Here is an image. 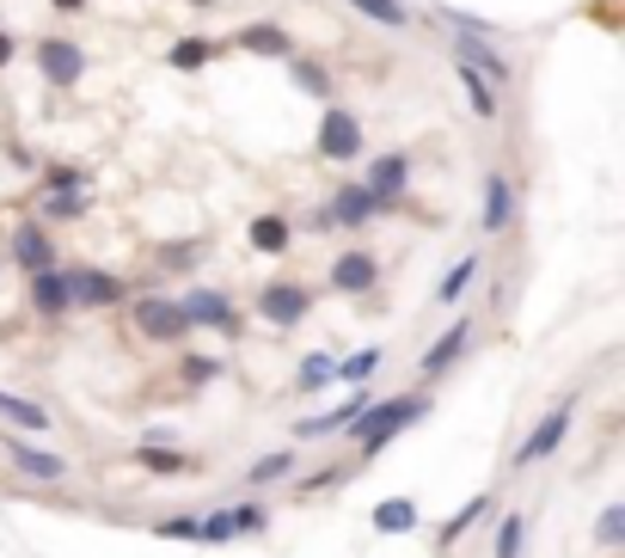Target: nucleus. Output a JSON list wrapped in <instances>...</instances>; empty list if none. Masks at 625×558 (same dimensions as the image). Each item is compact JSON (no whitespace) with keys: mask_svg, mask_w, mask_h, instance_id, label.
I'll return each instance as SVG.
<instances>
[{"mask_svg":"<svg viewBox=\"0 0 625 558\" xmlns=\"http://www.w3.org/2000/svg\"><path fill=\"white\" fill-rule=\"evenodd\" d=\"M424 412H429V399H424V393H393V399H368V412H362L356 424H350V430H356V448H362V454H381L386 442L399 436V430H412V424H417V417H424Z\"/></svg>","mask_w":625,"mask_h":558,"instance_id":"obj_1","label":"nucleus"},{"mask_svg":"<svg viewBox=\"0 0 625 558\" xmlns=\"http://www.w3.org/2000/svg\"><path fill=\"white\" fill-rule=\"evenodd\" d=\"M571 412H576V399H559V405H552V412H545L540 424L521 436V448L509 454V466H521V473H528V466L552 461V454L564 448V436H571Z\"/></svg>","mask_w":625,"mask_h":558,"instance_id":"obj_2","label":"nucleus"},{"mask_svg":"<svg viewBox=\"0 0 625 558\" xmlns=\"http://www.w3.org/2000/svg\"><path fill=\"white\" fill-rule=\"evenodd\" d=\"M135 332L154 338V344H185L190 319L178 301H166V294H147V301H135Z\"/></svg>","mask_w":625,"mask_h":558,"instance_id":"obj_3","label":"nucleus"},{"mask_svg":"<svg viewBox=\"0 0 625 558\" xmlns=\"http://www.w3.org/2000/svg\"><path fill=\"white\" fill-rule=\"evenodd\" d=\"M374 215H381V203L368 197V185H344L332 190L325 209H313V227H368Z\"/></svg>","mask_w":625,"mask_h":558,"instance_id":"obj_4","label":"nucleus"},{"mask_svg":"<svg viewBox=\"0 0 625 558\" xmlns=\"http://www.w3.org/2000/svg\"><path fill=\"white\" fill-rule=\"evenodd\" d=\"M38 74L50 80V86H81L86 80V50L67 38H43L38 43Z\"/></svg>","mask_w":625,"mask_h":558,"instance_id":"obj_5","label":"nucleus"},{"mask_svg":"<svg viewBox=\"0 0 625 558\" xmlns=\"http://www.w3.org/2000/svg\"><path fill=\"white\" fill-rule=\"evenodd\" d=\"M67 277V307H117V301H129V289H123L111 270H62Z\"/></svg>","mask_w":625,"mask_h":558,"instance_id":"obj_6","label":"nucleus"},{"mask_svg":"<svg viewBox=\"0 0 625 558\" xmlns=\"http://www.w3.org/2000/svg\"><path fill=\"white\" fill-rule=\"evenodd\" d=\"M320 154L325 159H356L362 154V123L350 117L344 105H325V117H320Z\"/></svg>","mask_w":625,"mask_h":558,"instance_id":"obj_7","label":"nucleus"},{"mask_svg":"<svg viewBox=\"0 0 625 558\" xmlns=\"http://www.w3.org/2000/svg\"><path fill=\"white\" fill-rule=\"evenodd\" d=\"M264 528V509L258 504H227V509H215V516H202V528H197V540H209V546H227V540H240V534H258Z\"/></svg>","mask_w":625,"mask_h":558,"instance_id":"obj_8","label":"nucleus"},{"mask_svg":"<svg viewBox=\"0 0 625 558\" xmlns=\"http://www.w3.org/2000/svg\"><path fill=\"white\" fill-rule=\"evenodd\" d=\"M178 307H185V319H190V326H215V332H240V313H233V301H227L221 289H190Z\"/></svg>","mask_w":625,"mask_h":558,"instance_id":"obj_9","label":"nucleus"},{"mask_svg":"<svg viewBox=\"0 0 625 558\" xmlns=\"http://www.w3.org/2000/svg\"><path fill=\"white\" fill-rule=\"evenodd\" d=\"M306 307H313V301H306L301 282H270V289L258 294V313H264L270 326H301Z\"/></svg>","mask_w":625,"mask_h":558,"instance_id":"obj_10","label":"nucleus"},{"mask_svg":"<svg viewBox=\"0 0 625 558\" xmlns=\"http://www.w3.org/2000/svg\"><path fill=\"white\" fill-rule=\"evenodd\" d=\"M405 185H412V159L405 154H381L368 173V197L381 203V209H393V203L405 197Z\"/></svg>","mask_w":625,"mask_h":558,"instance_id":"obj_11","label":"nucleus"},{"mask_svg":"<svg viewBox=\"0 0 625 558\" xmlns=\"http://www.w3.org/2000/svg\"><path fill=\"white\" fill-rule=\"evenodd\" d=\"M0 448L13 454V466L25 478H43V485H55V478H67V461L62 454H50V448H31V442H19V436H7Z\"/></svg>","mask_w":625,"mask_h":558,"instance_id":"obj_12","label":"nucleus"},{"mask_svg":"<svg viewBox=\"0 0 625 558\" xmlns=\"http://www.w3.org/2000/svg\"><path fill=\"white\" fill-rule=\"evenodd\" d=\"M374 282H381V258L374 252H344L332 265V289L337 294H368Z\"/></svg>","mask_w":625,"mask_h":558,"instance_id":"obj_13","label":"nucleus"},{"mask_svg":"<svg viewBox=\"0 0 625 558\" xmlns=\"http://www.w3.org/2000/svg\"><path fill=\"white\" fill-rule=\"evenodd\" d=\"M466 344H472V319H454L448 332H441L436 344H429L424 356H417V374H441V369H454Z\"/></svg>","mask_w":625,"mask_h":558,"instance_id":"obj_14","label":"nucleus"},{"mask_svg":"<svg viewBox=\"0 0 625 558\" xmlns=\"http://www.w3.org/2000/svg\"><path fill=\"white\" fill-rule=\"evenodd\" d=\"M515 209H521L515 185H509L503 173H491V178H485V215H479V227H485V234H503V227L515 221Z\"/></svg>","mask_w":625,"mask_h":558,"instance_id":"obj_15","label":"nucleus"},{"mask_svg":"<svg viewBox=\"0 0 625 558\" xmlns=\"http://www.w3.org/2000/svg\"><path fill=\"white\" fill-rule=\"evenodd\" d=\"M454 62L479 68L485 80H509V62L497 55V43L491 38H472V31H460V38H454Z\"/></svg>","mask_w":625,"mask_h":558,"instance_id":"obj_16","label":"nucleus"},{"mask_svg":"<svg viewBox=\"0 0 625 558\" xmlns=\"http://www.w3.org/2000/svg\"><path fill=\"white\" fill-rule=\"evenodd\" d=\"M368 399H374V393H362V386H356V393H350L344 405H332V412H320V417H306L301 436H337V430H350L362 412H368Z\"/></svg>","mask_w":625,"mask_h":558,"instance_id":"obj_17","label":"nucleus"},{"mask_svg":"<svg viewBox=\"0 0 625 558\" xmlns=\"http://www.w3.org/2000/svg\"><path fill=\"white\" fill-rule=\"evenodd\" d=\"M233 50H246V55H277V62H289L294 43H289V31H282V25H246V31H233Z\"/></svg>","mask_w":625,"mask_h":558,"instance_id":"obj_18","label":"nucleus"},{"mask_svg":"<svg viewBox=\"0 0 625 558\" xmlns=\"http://www.w3.org/2000/svg\"><path fill=\"white\" fill-rule=\"evenodd\" d=\"M31 307H38L43 319H55V313H67V277L62 270H31Z\"/></svg>","mask_w":625,"mask_h":558,"instance_id":"obj_19","label":"nucleus"},{"mask_svg":"<svg viewBox=\"0 0 625 558\" xmlns=\"http://www.w3.org/2000/svg\"><path fill=\"white\" fill-rule=\"evenodd\" d=\"M13 258H19L25 270H50V265H55V246H50V234H43L38 221H25V227L13 234Z\"/></svg>","mask_w":625,"mask_h":558,"instance_id":"obj_20","label":"nucleus"},{"mask_svg":"<svg viewBox=\"0 0 625 558\" xmlns=\"http://www.w3.org/2000/svg\"><path fill=\"white\" fill-rule=\"evenodd\" d=\"M0 417H7V424H19V430H31V436H43V430H50V412H43L38 399H19V393H7V386H0Z\"/></svg>","mask_w":625,"mask_h":558,"instance_id":"obj_21","label":"nucleus"},{"mask_svg":"<svg viewBox=\"0 0 625 558\" xmlns=\"http://www.w3.org/2000/svg\"><path fill=\"white\" fill-rule=\"evenodd\" d=\"M454 68H460V86H466V99H472V117H485V123H491L497 111H503V105H497V86L479 74V68H466V62H454Z\"/></svg>","mask_w":625,"mask_h":558,"instance_id":"obj_22","label":"nucleus"},{"mask_svg":"<svg viewBox=\"0 0 625 558\" xmlns=\"http://www.w3.org/2000/svg\"><path fill=\"white\" fill-rule=\"evenodd\" d=\"M289 234H294V227L282 221V215H258V221H252V252L282 258V252H289Z\"/></svg>","mask_w":625,"mask_h":558,"instance_id":"obj_23","label":"nucleus"},{"mask_svg":"<svg viewBox=\"0 0 625 558\" xmlns=\"http://www.w3.org/2000/svg\"><path fill=\"white\" fill-rule=\"evenodd\" d=\"M86 209H93V203H86V185H67V190H50V197H43V215H50V221H81Z\"/></svg>","mask_w":625,"mask_h":558,"instance_id":"obj_24","label":"nucleus"},{"mask_svg":"<svg viewBox=\"0 0 625 558\" xmlns=\"http://www.w3.org/2000/svg\"><path fill=\"white\" fill-rule=\"evenodd\" d=\"M472 277H479V252H466L460 265H454L448 277H441V289H436V307H454L466 289H472Z\"/></svg>","mask_w":625,"mask_h":558,"instance_id":"obj_25","label":"nucleus"},{"mask_svg":"<svg viewBox=\"0 0 625 558\" xmlns=\"http://www.w3.org/2000/svg\"><path fill=\"white\" fill-rule=\"evenodd\" d=\"M289 74H294V86H301V93H313V99H325V105H332V80H325L320 62H306V55H289Z\"/></svg>","mask_w":625,"mask_h":558,"instance_id":"obj_26","label":"nucleus"},{"mask_svg":"<svg viewBox=\"0 0 625 558\" xmlns=\"http://www.w3.org/2000/svg\"><path fill=\"white\" fill-rule=\"evenodd\" d=\"M362 19H374V25H386V31H399V25H412V7H399V0H350Z\"/></svg>","mask_w":625,"mask_h":558,"instance_id":"obj_27","label":"nucleus"},{"mask_svg":"<svg viewBox=\"0 0 625 558\" xmlns=\"http://www.w3.org/2000/svg\"><path fill=\"white\" fill-rule=\"evenodd\" d=\"M135 461H142L147 473H190V454L166 448V442H154V448H135Z\"/></svg>","mask_w":625,"mask_h":558,"instance_id":"obj_28","label":"nucleus"},{"mask_svg":"<svg viewBox=\"0 0 625 558\" xmlns=\"http://www.w3.org/2000/svg\"><path fill=\"white\" fill-rule=\"evenodd\" d=\"M374 528H381V534H412L417 528V504H405V497H399V504H381V509H374Z\"/></svg>","mask_w":625,"mask_h":558,"instance_id":"obj_29","label":"nucleus"},{"mask_svg":"<svg viewBox=\"0 0 625 558\" xmlns=\"http://www.w3.org/2000/svg\"><path fill=\"white\" fill-rule=\"evenodd\" d=\"M166 62H173V68H185V74H190V68L215 62V43H209V38H178V43H173V55H166Z\"/></svg>","mask_w":625,"mask_h":558,"instance_id":"obj_30","label":"nucleus"},{"mask_svg":"<svg viewBox=\"0 0 625 558\" xmlns=\"http://www.w3.org/2000/svg\"><path fill=\"white\" fill-rule=\"evenodd\" d=\"M294 473V448H277V454H264V461H252V485H270V478H289Z\"/></svg>","mask_w":625,"mask_h":558,"instance_id":"obj_31","label":"nucleus"},{"mask_svg":"<svg viewBox=\"0 0 625 558\" xmlns=\"http://www.w3.org/2000/svg\"><path fill=\"white\" fill-rule=\"evenodd\" d=\"M381 362H386V350H356V356H344V362H337V374H332V381H368V374L381 369Z\"/></svg>","mask_w":625,"mask_h":558,"instance_id":"obj_32","label":"nucleus"},{"mask_svg":"<svg viewBox=\"0 0 625 558\" xmlns=\"http://www.w3.org/2000/svg\"><path fill=\"white\" fill-rule=\"evenodd\" d=\"M619 540H625V504H607L601 509V521H595V546H607L613 552Z\"/></svg>","mask_w":625,"mask_h":558,"instance_id":"obj_33","label":"nucleus"},{"mask_svg":"<svg viewBox=\"0 0 625 558\" xmlns=\"http://www.w3.org/2000/svg\"><path fill=\"white\" fill-rule=\"evenodd\" d=\"M521 540H528V516H503V528H497V558H521Z\"/></svg>","mask_w":625,"mask_h":558,"instance_id":"obj_34","label":"nucleus"},{"mask_svg":"<svg viewBox=\"0 0 625 558\" xmlns=\"http://www.w3.org/2000/svg\"><path fill=\"white\" fill-rule=\"evenodd\" d=\"M332 374H337V356H325V350H313V356L301 362V386H306V393H313V386H325Z\"/></svg>","mask_w":625,"mask_h":558,"instance_id":"obj_35","label":"nucleus"},{"mask_svg":"<svg viewBox=\"0 0 625 558\" xmlns=\"http://www.w3.org/2000/svg\"><path fill=\"white\" fill-rule=\"evenodd\" d=\"M479 516H491V492H479V497H472V504H466V509H460V516H454V521H448V528H441V534H448V540H460V534L472 528V521H479Z\"/></svg>","mask_w":625,"mask_h":558,"instance_id":"obj_36","label":"nucleus"},{"mask_svg":"<svg viewBox=\"0 0 625 558\" xmlns=\"http://www.w3.org/2000/svg\"><path fill=\"white\" fill-rule=\"evenodd\" d=\"M197 528H202L197 516H173V521H160V540H197Z\"/></svg>","mask_w":625,"mask_h":558,"instance_id":"obj_37","label":"nucleus"},{"mask_svg":"<svg viewBox=\"0 0 625 558\" xmlns=\"http://www.w3.org/2000/svg\"><path fill=\"white\" fill-rule=\"evenodd\" d=\"M43 185H50V190H67V185H86V178L74 173V166H50V173H43Z\"/></svg>","mask_w":625,"mask_h":558,"instance_id":"obj_38","label":"nucleus"},{"mask_svg":"<svg viewBox=\"0 0 625 558\" xmlns=\"http://www.w3.org/2000/svg\"><path fill=\"white\" fill-rule=\"evenodd\" d=\"M160 265H166V270H190V265H197V252H190V246H166Z\"/></svg>","mask_w":625,"mask_h":558,"instance_id":"obj_39","label":"nucleus"},{"mask_svg":"<svg viewBox=\"0 0 625 558\" xmlns=\"http://www.w3.org/2000/svg\"><path fill=\"white\" fill-rule=\"evenodd\" d=\"M13 62V31H0V68Z\"/></svg>","mask_w":625,"mask_h":558,"instance_id":"obj_40","label":"nucleus"},{"mask_svg":"<svg viewBox=\"0 0 625 558\" xmlns=\"http://www.w3.org/2000/svg\"><path fill=\"white\" fill-rule=\"evenodd\" d=\"M55 13H86V0H50Z\"/></svg>","mask_w":625,"mask_h":558,"instance_id":"obj_41","label":"nucleus"}]
</instances>
